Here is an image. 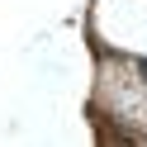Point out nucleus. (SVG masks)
<instances>
[{
    "instance_id": "nucleus-1",
    "label": "nucleus",
    "mask_w": 147,
    "mask_h": 147,
    "mask_svg": "<svg viewBox=\"0 0 147 147\" xmlns=\"http://www.w3.org/2000/svg\"><path fill=\"white\" fill-rule=\"evenodd\" d=\"M142 76H147V62H142Z\"/></svg>"
}]
</instances>
